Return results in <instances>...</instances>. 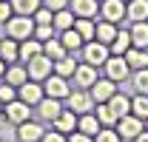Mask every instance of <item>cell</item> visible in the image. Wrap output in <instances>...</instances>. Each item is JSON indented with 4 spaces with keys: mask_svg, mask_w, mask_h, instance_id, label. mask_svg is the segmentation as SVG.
I'll use <instances>...</instances> for the list:
<instances>
[{
    "mask_svg": "<svg viewBox=\"0 0 148 142\" xmlns=\"http://www.w3.org/2000/svg\"><path fill=\"white\" fill-rule=\"evenodd\" d=\"M69 142H94V137L83 134V131H71V134H69Z\"/></svg>",
    "mask_w": 148,
    "mask_h": 142,
    "instance_id": "43",
    "label": "cell"
},
{
    "mask_svg": "<svg viewBox=\"0 0 148 142\" xmlns=\"http://www.w3.org/2000/svg\"><path fill=\"white\" fill-rule=\"evenodd\" d=\"M143 131H145V128H143V119L134 117V114H125V117L117 119V134H120L123 139H134V137H140Z\"/></svg>",
    "mask_w": 148,
    "mask_h": 142,
    "instance_id": "7",
    "label": "cell"
},
{
    "mask_svg": "<svg viewBox=\"0 0 148 142\" xmlns=\"http://www.w3.org/2000/svg\"><path fill=\"white\" fill-rule=\"evenodd\" d=\"M131 114L140 117L143 122L148 119V94H137V97H131Z\"/></svg>",
    "mask_w": 148,
    "mask_h": 142,
    "instance_id": "30",
    "label": "cell"
},
{
    "mask_svg": "<svg viewBox=\"0 0 148 142\" xmlns=\"http://www.w3.org/2000/svg\"><path fill=\"white\" fill-rule=\"evenodd\" d=\"M111 57V48L106 43H100V40H88L86 46H83V60L86 63H91V66H106V60Z\"/></svg>",
    "mask_w": 148,
    "mask_h": 142,
    "instance_id": "3",
    "label": "cell"
},
{
    "mask_svg": "<svg viewBox=\"0 0 148 142\" xmlns=\"http://www.w3.org/2000/svg\"><path fill=\"white\" fill-rule=\"evenodd\" d=\"M114 94H117V83H114V80H108V77H106V80H97V83L91 85L94 102H108Z\"/></svg>",
    "mask_w": 148,
    "mask_h": 142,
    "instance_id": "13",
    "label": "cell"
},
{
    "mask_svg": "<svg viewBox=\"0 0 148 142\" xmlns=\"http://www.w3.org/2000/svg\"><path fill=\"white\" fill-rule=\"evenodd\" d=\"M51 125H54L60 134H66V137H69L71 131H77V114H74V111H69V108H63V114H60Z\"/></svg>",
    "mask_w": 148,
    "mask_h": 142,
    "instance_id": "19",
    "label": "cell"
},
{
    "mask_svg": "<svg viewBox=\"0 0 148 142\" xmlns=\"http://www.w3.org/2000/svg\"><path fill=\"white\" fill-rule=\"evenodd\" d=\"M117 23H108V20H100L97 23V31H94V40H100V43H106V46H111V40L117 37Z\"/></svg>",
    "mask_w": 148,
    "mask_h": 142,
    "instance_id": "23",
    "label": "cell"
},
{
    "mask_svg": "<svg viewBox=\"0 0 148 142\" xmlns=\"http://www.w3.org/2000/svg\"><path fill=\"white\" fill-rule=\"evenodd\" d=\"M94 114H97V119H100V125H106V128H111V125H117V111L108 105V102H97V108H94Z\"/></svg>",
    "mask_w": 148,
    "mask_h": 142,
    "instance_id": "26",
    "label": "cell"
},
{
    "mask_svg": "<svg viewBox=\"0 0 148 142\" xmlns=\"http://www.w3.org/2000/svg\"><path fill=\"white\" fill-rule=\"evenodd\" d=\"M134 88H137V94H148V68L134 71Z\"/></svg>",
    "mask_w": 148,
    "mask_h": 142,
    "instance_id": "36",
    "label": "cell"
},
{
    "mask_svg": "<svg viewBox=\"0 0 148 142\" xmlns=\"http://www.w3.org/2000/svg\"><path fill=\"white\" fill-rule=\"evenodd\" d=\"M43 125H37V122H32V119H26V122H20L17 125V139L20 142H40L43 139Z\"/></svg>",
    "mask_w": 148,
    "mask_h": 142,
    "instance_id": "15",
    "label": "cell"
},
{
    "mask_svg": "<svg viewBox=\"0 0 148 142\" xmlns=\"http://www.w3.org/2000/svg\"><path fill=\"white\" fill-rule=\"evenodd\" d=\"M34 37L40 40V43L51 40V37H54V26H51V23H49V26H34Z\"/></svg>",
    "mask_w": 148,
    "mask_h": 142,
    "instance_id": "39",
    "label": "cell"
},
{
    "mask_svg": "<svg viewBox=\"0 0 148 142\" xmlns=\"http://www.w3.org/2000/svg\"><path fill=\"white\" fill-rule=\"evenodd\" d=\"M106 77L108 80H114V83H123V80H128V74H131V68H128V63H125V57L123 54H111L108 60H106Z\"/></svg>",
    "mask_w": 148,
    "mask_h": 142,
    "instance_id": "5",
    "label": "cell"
},
{
    "mask_svg": "<svg viewBox=\"0 0 148 142\" xmlns=\"http://www.w3.org/2000/svg\"><path fill=\"white\" fill-rule=\"evenodd\" d=\"M40 142H69V137H66V134H60V131L54 128V131H46Z\"/></svg>",
    "mask_w": 148,
    "mask_h": 142,
    "instance_id": "40",
    "label": "cell"
},
{
    "mask_svg": "<svg viewBox=\"0 0 148 142\" xmlns=\"http://www.w3.org/2000/svg\"><path fill=\"white\" fill-rule=\"evenodd\" d=\"M0 77H6V63L0 60Z\"/></svg>",
    "mask_w": 148,
    "mask_h": 142,
    "instance_id": "45",
    "label": "cell"
},
{
    "mask_svg": "<svg viewBox=\"0 0 148 142\" xmlns=\"http://www.w3.org/2000/svg\"><path fill=\"white\" fill-rule=\"evenodd\" d=\"M17 97L26 102V105H32L34 108L43 97H46V91H43V83H37V80H26L23 85L17 88Z\"/></svg>",
    "mask_w": 148,
    "mask_h": 142,
    "instance_id": "8",
    "label": "cell"
},
{
    "mask_svg": "<svg viewBox=\"0 0 148 142\" xmlns=\"http://www.w3.org/2000/svg\"><path fill=\"white\" fill-rule=\"evenodd\" d=\"M6 34L12 40H17V43L34 37V20H32V14H12L6 20Z\"/></svg>",
    "mask_w": 148,
    "mask_h": 142,
    "instance_id": "1",
    "label": "cell"
},
{
    "mask_svg": "<svg viewBox=\"0 0 148 142\" xmlns=\"http://www.w3.org/2000/svg\"><path fill=\"white\" fill-rule=\"evenodd\" d=\"M125 17H128L131 23L148 20V0H128V3H125Z\"/></svg>",
    "mask_w": 148,
    "mask_h": 142,
    "instance_id": "20",
    "label": "cell"
},
{
    "mask_svg": "<svg viewBox=\"0 0 148 142\" xmlns=\"http://www.w3.org/2000/svg\"><path fill=\"white\" fill-rule=\"evenodd\" d=\"M100 17L108 23H120L125 17V0H100Z\"/></svg>",
    "mask_w": 148,
    "mask_h": 142,
    "instance_id": "10",
    "label": "cell"
},
{
    "mask_svg": "<svg viewBox=\"0 0 148 142\" xmlns=\"http://www.w3.org/2000/svg\"><path fill=\"white\" fill-rule=\"evenodd\" d=\"M125 3H128V0H125Z\"/></svg>",
    "mask_w": 148,
    "mask_h": 142,
    "instance_id": "48",
    "label": "cell"
},
{
    "mask_svg": "<svg viewBox=\"0 0 148 142\" xmlns=\"http://www.w3.org/2000/svg\"><path fill=\"white\" fill-rule=\"evenodd\" d=\"M12 100H17V88L9 85V83H0V102L6 105V102H12Z\"/></svg>",
    "mask_w": 148,
    "mask_h": 142,
    "instance_id": "38",
    "label": "cell"
},
{
    "mask_svg": "<svg viewBox=\"0 0 148 142\" xmlns=\"http://www.w3.org/2000/svg\"><path fill=\"white\" fill-rule=\"evenodd\" d=\"M26 80H29V68H26V66H20V63H12V66L6 68V83H9V85L20 88Z\"/></svg>",
    "mask_w": 148,
    "mask_h": 142,
    "instance_id": "21",
    "label": "cell"
},
{
    "mask_svg": "<svg viewBox=\"0 0 148 142\" xmlns=\"http://www.w3.org/2000/svg\"><path fill=\"white\" fill-rule=\"evenodd\" d=\"M145 128H148V119H145Z\"/></svg>",
    "mask_w": 148,
    "mask_h": 142,
    "instance_id": "47",
    "label": "cell"
},
{
    "mask_svg": "<svg viewBox=\"0 0 148 142\" xmlns=\"http://www.w3.org/2000/svg\"><path fill=\"white\" fill-rule=\"evenodd\" d=\"M111 54H125L131 48V31H123V29H120V31H117V37H114V40H111Z\"/></svg>",
    "mask_w": 148,
    "mask_h": 142,
    "instance_id": "29",
    "label": "cell"
},
{
    "mask_svg": "<svg viewBox=\"0 0 148 142\" xmlns=\"http://www.w3.org/2000/svg\"><path fill=\"white\" fill-rule=\"evenodd\" d=\"M32 20H34V26H49V23L54 26V12L46 9V6H40L34 14H32Z\"/></svg>",
    "mask_w": 148,
    "mask_h": 142,
    "instance_id": "35",
    "label": "cell"
},
{
    "mask_svg": "<svg viewBox=\"0 0 148 142\" xmlns=\"http://www.w3.org/2000/svg\"><path fill=\"white\" fill-rule=\"evenodd\" d=\"M74 71H77V63H74L71 57L66 54V57H60V60H54V74H60V77H74Z\"/></svg>",
    "mask_w": 148,
    "mask_h": 142,
    "instance_id": "31",
    "label": "cell"
},
{
    "mask_svg": "<svg viewBox=\"0 0 148 142\" xmlns=\"http://www.w3.org/2000/svg\"><path fill=\"white\" fill-rule=\"evenodd\" d=\"M3 114H6V119H9V122L20 125V122H26V119H29L32 105H26V102L17 97V100H12V102H6V105H3Z\"/></svg>",
    "mask_w": 148,
    "mask_h": 142,
    "instance_id": "9",
    "label": "cell"
},
{
    "mask_svg": "<svg viewBox=\"0 0 148 142\" xmlns=\"http://www.w3.org/2000/svg\"><path fill=\"white\" fill-rule=\"evenodd\" d=\"M34 108H37V114H40L43 122H54L57 117L63 114V105H60V100H54V97H43Z\"/></svg>",
    "mask_w": 148,
    "mask_h": 142,
    "instance_id": "11",
    "label": "cell"
},
{
    "mask_svg": "<svg viewBox=\"0 0 148 142\" xmlns=\"http://www.w3.org/2000/svg\"><path fill=\"white\" fill-rule=\"evenodd\" d=\"M128 31H131V46L134 48H148V20H137Z\"/></svg>",
    "mask_w": 148,
    "mask_h": 142,
    "instance_id": "16",
    "label": "cell"
},
{
    "mask_svg": "<svg viewBox=\"0 0 148 142\" xmlns=\"http://www.w3.org/2000/svg\"><path fill=\"white\" fill-rule=\"evenodd\" d=\"M43 6L51 12H60V9H69V0H43Z\"/></svg>",
    "mask_w": 148,
    "mask_h": 142,
    "instance_id": "42",
    "label": "cell"
},
{
    "mask_svg": "<svg viewBox=\"0 0 148 142\" xmlns=\"http://www.w3.org/2000/svg\"><path fill=\"white\" fill-rule=\"evenodd\" d=\"M14 14H34L37 9L43 6V0H9Z\"/></svg>",
    "mask_w": 148,
    "mask_h": 142,
    "instance_id": "32",
    "label": "cell"
},
{
    "mask_svg": "<svg viewBox=\"0 0 148 142\" xmlns=\"http://www.w3.org/2000/svg\"><path fill=\"white\" fill-rule=\"evenodd\" d=\"M134 142H148V128L143 131V134H140V137H134Z\"/></svg>",
    "mask_w": 148,
    "mask_h": 142,
    "instance_id": "44",
    "label": "cell"
},
{
    "mask_svg": "<svg viewBox=\"0 0 148 142\" xmlns=\"http://www.w3.org/2000/svg\"><path fill=\"white\" fill-rule=\"evenodd\" d=\"M0 114H3V102H0Z\"/></svg>",
    "mask_w": 148,
    "mask_h": 142,
    "instance_id": "46",
    "label": "cell"
},
{
    "mask_svg": "<svg viewBox=\"0 0 148 142\" xmlns=\"http://www.w3.org/2000/svg\"><path fill=\"white\" fill-rule=\"evenodd\" d=\"M0 60L6 63V66H12V63H17L20 60V43L17 40H0Z\"/></svg>",
    "mask_w": 148,
    "mask_h": 142,
    "instance_id": "17",
    "label": "cell"
},
{
    "mask_svg": "<svg viewBox=\"0 0 148 142\" xmlns=\"http://www.w3.org/2000/svg\"><path fill=\"white\" fill-rule=\"evenodd\" d=\"M71 80H74L77 88H91L94 83H97V66H91V63H80Z\"/></svg>",
    "mask_w": 148,
    "mask_h": 142,
    "instance_id": "12",
    "label": "cell"
},
{
    "mask_svg": "<svg viewBox=\"0 0 148 142\" xmlns=\"http://www.w3.org/2000/svg\"><path fill=\"white\" fill-rule=\"evenodd\" d=\"M37 54H43V43L37 40V37H29V40H20V60L23 63H29L32 57Z\"/></svg>",
    "mask_w": 148,
    "mask_h": 142,
    "instance_id": "22",
    "label": "cell"
},
{
    "mask_svg": "<svg viewBox=\"0 0 148 142\" xmlns=\"http://www.w3.org/2000/svg\"><path fill=\"white\" fill-rule=\"evenodd\" d=\"M74 29L80 31V37L88 43V40H94V31H97V23H94L91 17H77L74 20Z\"/></svg>",
    "mask_w": 148,
    "mask_h": 142,
    "instance_id": "28",
    "label": "cell"
},
{
    "mask_svg": "<svg viewBox=\"0 0 148 142\" xmlns=\"http://www.w3.org/2000/svg\"><path fill=\"white\" fill-rule=\"evenodd\" d=\"M43 54H46V57H51V60H60V57H66V46H63V43H60V40H54V37H51V40H46V43H43Z\"/></svg>",
    "mask_w": 148,
    "mask_h": 142,
    "instance_id": "34",
    "label": "cell"
},
{
    "mask_svg": "<svg viewBox=\"0 0 148 142\" xmlns=\"http://www.w3.org/2000/svg\"><path fill=\"white\" fill-rule=\"evenodd\" d=\"M123 57H125V63H128V68H131V71L148 68V51H145V48H134V46H131V48L123 54Z\"/></svg>",
    "mask_w": 148,
    "mask_h": 142,
    "instance_id": "18",
    "label": "cell"
},
{
    "mask_svg": "<svg viewBox=\"0 0 148 142\" xmlns=\"http://www.w3.org/2000/svg\"><path fill=\"white\" fill-rule=\"evenodd\" d=\"M43 91H46V97H54V100H66L69 94H71V85L66 83V77H60V74H49L46 80H43Z\"/></svg>",
    "mask_w": 148,
    "mask_h": 142,
    "instance_id": "6",
    "label": "cell"
},
{
    "mask_svg": "<svg viewBox=\"0 0 148 142\" xmlns=\"http://www.w3.org/2000/svg\"><path fill=\"white\" fill-rule=\"evenodd\" d=\"M14 14V9H12V3L9 0H0V23H6V20Z\"/></svg>",
    "mask_w": 148,
    "mask_h": 142,
    "instance_id": "41",
    "label": "cell"
},
{
    "mask_svg": "<svg viewBox=\"0 0 148 142\" xmlns=\"http://www.w3.org/2000/svg\"><path fill=\"white\" fill-rule=\"evenodd\" d=\"M100 128H103V125H100V119H97L94 111L83 114V117H77V131H83V134H88V137H94Z\"/></svg>",
    "mask_w": 148,
    "mask_h": 142,
    "instance_id": "24",
    "label": "cell"
},
{
    "mask_svg": "<svg viewBox=\"0 0 148 142\" xmlns=\"http://www.w3.org/2000/svg\"><path fill=\"white\" fill-rule=\"evenodd\" d=\"M108 105L117 111V117H125V114H131V100L125 97V94H120V91H117V94L108 100Z\"/></svg>",
    "mask_w": 148,
    "mask_h": 142,
    "instance_id": "33",
    "label": "cell"
},
{
    "mask_svg": "<svg viewBox=\"0 0 148 142\" xmlns=\"http://www.w3.org/2000/svg\"><path fill=\"white\" fill-rule=\"evenodd\" d=\"M69 102H66V108L69 111H74L77 117H83V114H88V111H94V97H91V91H86V88H74L69 97H66Z\"/></svg>",
    "mask_w": 148,
    "mask_h": 142,
    "instance_id": "2",
    "label": "cell"
},
{
    "mask_svg": "<svg viewBox=\"0 0 148 142\" xmlns=\"http://www.w3.org/2000/svg\"><path fill=\"white\" fill-rule=\"evenodd\" d=\"M69 9L74 12V17H97L100 12V0H69Z\"/></svg>",
    "mask_w": 148,
    "mask_h": 142,
    "instance_id": "14",
    "label": "cell"
},
{
    "mask_svg": "<svg viewBox=\"0 0 148 142\" xmlns=\"http://www.w3.org/2000/svg\"><path fill=\"white\" fill-rule=\"evenodd\" d=\"M94 142H120V134L111 131V128H100V131L94 134Z\"/></svg>",
    "mask_w": 148,
    "mask_h": 142,
    "instance_id": "37",
    "label": "cell"
},
{
    "mask_svg": "<svg viewBox=\"0 0 148 142\" xmlns=\"http://www.w3.org/2000/svg\"><path fill=\"white\" fill-rule=\"evenodd\" d=\"M74 12L71 9H60L54 12V31H66V29H74Z\"/></svg>",
    "mask_w": 148,
    "mask_h": 142,
    "instance_id": "27",
    "label": "cell"
},
{
    "mask_svg": "<svg viewBox=\"0 0 148 142\" xmlns=\"http://www.w3.org/2000/svg\"><path fill=\"white\" fill-rule=\"evenodd\" d=\"M60 43L66 46V51H77V48H83V46H86V40L80 37L77 29H66V31H60Z\"/></svg>",
    "mask_w": 148,
    "mask_h": 142,
    "instance_id": "25",
    "label": "cell"
},
{
    "mask_svg": "<svg viewBox=\"0 0 148 142\" xmlns=\"http://www.w3.org/2000/svg\"><path fill=\"white\" fill-rule=\"evenodd\" d=\"M26 68H29V80L43 83V80L54 71V60H51V57H46V54H37V57H32V60L26 63Z\"/></svg>",
    "mask_w": 148,
    "mask_h": 142,
    "instance_id": "4",
    "label": "cell"
}]
</instances>
